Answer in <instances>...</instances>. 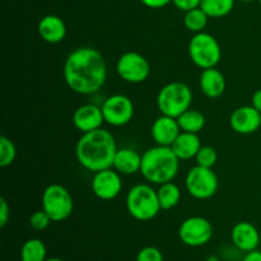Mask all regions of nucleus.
Returning a JSON list of instances; mask_svg holds the SVG:
<instances>
[{"mask_svg": "<svg viewBox=\"0 0 261 261\" xmlns=\"http://www.w3.org/2000/svg\"><path fill=\"white\" fill-rule=\"evenodd\" d=\"M251 105L261 114V89H257L251 98Z\"/></svg>", "mask_w": 261, "mask_h": 261, "instance_id": "33", "label": "nucleus"}, {"mask_svg": "<svg viewBox=\"0 0 261 261\" xmlns=\"http://www.w3.org/2000/svg\"><path fill=\"white\" fill-rule=\"evenodd\" d=\"M231 239L234 246L245 252L257 250L260 244V233L256 227L250 222H239L231 231Z\"/></svg>", "mask_w": 261, "mask_h": 261, "instance_id": "16", "label": "nucleus"}, {"mask_svg": "<svg viewBox=\"0 0 261 261\" xmlns=\"http://www.w3.org/2000/svg\"><path fill=\"white\" fill-rule=\"evenodd\" d=\"M234 0H201L200 8L209 18H222L232 12Z\"/></svg>", "mask_w": 261, "mask_h": 261, "instance_id": "24", "label": "nucleus"}, {"mask_svg": "<svg viewBox=\"0 0 261 261\" xmlns=\"http://www.w3.org/2000/svg\"><path fill=\"white\" fill-rule=\"evenodd\" d=\"M180 170V160L171 147L155 145L142 154L140 173L150 184L162 185L170 182L177 176Z\"/></svg>", "mask_w": 261, "mask_h": 261, "instance_id": "3", "label": "nucleus"}, {"mask_svg": "<svg viewBox=\"0 0 261 261\" xmlns=\"http://www.w3.org/2000/svg\"><path fill=\"white\" fill-rule=\"evenodd\" d=\"M92 191L101 200H112L117 198L122 190V181L116 170H107L94 172L92 178Z\"/></svg>", "mask_w": 261, "mask_h": 261, "instance_id": "12", "label": "nucleus"}, {"mask_svg": "<svg viewBox=\"0 0 261 261\" xmlns=\"http://www.w3.org/2000/svg\"><path fill=\"white\" fill-rule=\"evenodd\" d=\"M242 261H261V251H259V250H254V251L247 252L246 256L244 257Z\"/></svg>", "mask_w": 261, "mask_h": 261, "instance_id": "34", "label": "nucleus"}, {"mask_svg": "<svg viewBox=\"0 0 261 261\" xmlns=\"http://www.w3.org/2000/svg\"><path fill=\"white\" fill-rule=\"evenodd\" d=\"M137 261H163V254L157 247L147 246L140 250Z\"/></svg>", "mask_w": 261, "mask_h": 261, "instance_id": "29", "label": "nucleus"}, {"mask_svg": "<svg viewBox=\"0 0 261 261\" xmlns=\"http://www.w3.org/2000/svg\"><path fill=\"white\" fill-rule=\"evenodd\" d=\"M259 2H260V4H261V0H259Z\"/></svg>", "mask_w": 261, "mask_h": 261, "instance_id": "37", "label": "nucleus"}, {"mask_svg": "<svg viewBox=\"0 0 261 261\" xmlns=\"http://www.w3.org/2000/svg\"><path fill=\"white\" fill-rule=\"evenodd\" d=\"M180 133L181 127L177 119L166 116V115H161L158 119H155L150 129V134L155 144L166 145V147H171Z\"/></svg>", "mask_w": 261, "mask_h": 261, "instance_id": "15", "label": "nucleus"}, {"mask_svg": "<svg viewBox=\"0 0 261 261\" xmlns=\"http://www.w3.org/2000/svg\"><path fill=\"white\" fill-rule=\"evenodd\" d=\"M22 261H46V246L41 240L31 239L20 249Z\"/></svg>", "mask_w": 261, "mask_h": 261, "instance_id": "23", "label": "nucleus"}, {"mask_svg": "<svg viewBox=\"0 0 261 261\" xmlns=\"http://www.w3.org/2000/svg\"><path fill=\"white\" fill-rule=\"evenodd\" d=\"M242 2H245V3H251V2H254V0H242Z\"/></svg>", "mask_w": 261, "mask_h": 261, "instance_id": "36", "label": "nucleus"}, {"mask_svg": "<svg viewBox=\"0 0 261 261\" xmlns=\"http://www.w3.org/2000/svg\"><path fill=\"white\" fill-rule=\"evenodd\" d=\"M42 209L48 214L53 222H63L73 213L74 203L71 194L66 188L59 184L48 185L41 196Z\"/></svg>", "mask_w": 261, "mask_h": 261, "instance_id": "7", "label": "nucleus"}, {"mask_svg": "<svg viewBox=\"0 0 261 261\" xmlns=\"http://www.w3.org/2000/svg\"><path fill=\"white\" fill-rule=\"evenodd\" d=\"M203 147L200 142V138L195 133L181 132L180 135L176 138L175 142L171 145V149L173 150L180 161H189L196 157L200 148Z\"/></svg>", "mask_w": 261, "mask_h": 261, "instance_id": "19", "label": "nucleus"}, {"mask_svg": "<svg viewBox=\"0 0 261 261\" xmlns=\"http://www.w3.org/2000/svg\"><path fill=\"white\" fill-rule=\"evenodd\" d=\"M15 157H17V148L14 143L9 138L3 135L0 138V166L8 167L14 162Z\"/></svg>", "mask_w": 261, "mask_h": 261, "instance_id": "26", "label": "nucleus"}, {"mask_svg": "<svg viewBox=\"0 0 261 261\" xmlns=\"http://www.w3.org/2000/svg\"><path fill=\"white\" fill-rule=\"evenodd\" d=\"M193 91L182 82H171L161 88L157 96V107L161 115L175 117L191 109Z\"/></svg>", "mask_w": 261, "mask_h": 261, "instance_id": "5", "label": "nucleus"}, {"mask_svg": "<svg viewBox=\"0 0 261 261\" xmlns=\"http://www.w3.org/2000/svg\"><path fill=\"white\" fill-rule=\"evenodd\" d=\"M201 93L208 98H218L226 91V78L216 68L204 69L199 79Z\"/></svg>", "mask_w": 261, "mask_h": 261, "instance_id": "18", "label": "nucleus"}, {"mask_svg": "<svg viewBox=\"0 0 261 261\" xmlns=\"http://www.w3.org/2000/svg\"><path fill=\"white\" fill-rule=\"evenodd\" d=\"M115 138L109 130L97 129L84 133L75 145V157L79 165L91 172L112 168L117 152Z\"/></svg>", "mask_w": 261, "mask_h": 261, "instance_id": "2", "label": "nucleus"}, {"mask_svg": "<svg viewBox=\"0 0 261 261\" xmlns=\"http://www.w3.org/2000/svg\"><path fill=\"white\" fill-rule=\"evenodd\" d=\"M229 125L234 133L242 135L254 134L261 129V114L254 106H241L229 116Z\"/></svg>", "mask_w": 261, "mask_h": 261, "instance_id": "13", "label": "nucleus"}, {"mask_svg": "<svg viewBox=\"0 0 261 261\" xmlns=\"http://www.w3.org/2000/svg\"><path fill=\"white\" fill-rule=\"evenodd\" d=\"M177 122L181 127V132L198 134L205 126V116L198 110L189 109L177 117Z\"/></svg>", "mask_w": 261, "mask_h": 261, "instance_id": "21", "label": "nucleus"}, {"mask_svg": "<svg viewBox=\"0 0 261 261\" xmlns=\"http://www.w3.org/2000/svg\"><path fill=\"white\" fill-rule=\"evenodd\" d=\"M64 79L75 93H96L105 86L107 79L105 58L93 47L75 48L69 54L64 64Z\"/></svg>", "mask_w": 261, "mask_h": 261, "instance_id": "1", "label": "nucleus"}, {"mask_svg": "<svg viewBox=\"0 0 261 261\" xmlns=\"http://www.w3.org/2000/svg\"><path fill=\"white\" fill-rule=\"evenodd\" d=\"M101 109L105 122L111 126H125L134 117V103L125 94H112L107 97Z\"/></svg>", "mask_w": 261, "mask_h": 261, "instance_id": "11", "label": "nucleus"}, {"mask_svg": "<svg viewBox=\"0 0 261 261\" xmlns=\"http://www.w3.org/2000/svg\"><path fill=\"white\" fill-rule=\"evenodd\" d=\"M46 261H65V260H61L59 257H51V259H46Z\"/></svg>", "mask_w": 261, "mask_h": 261, "instance_id": "35", "label": "nucleus"}, {"mask_svg": "<svg viewBox=\"0 0 261 261\" xmlns=\"http://www.w3.org/2000/svg\"><path fill=\"white\" fill-rule=\"evenodd\" d=\"M157 194L162 211H170V209L175 208L181 200L180 188L176 184H173L172 181L160 185Z\"/></svg>", "mask_w": 261, "mask_h": 261, "instance_id": "22", "label": "nucleus"}, {"mask_svg": "<svg viewBox=\"0 0 261 261\" xmlns=\"http://www.w3.org/2000/svg\"><path fill=\"white\" fill-rule=\"evenodd\" d=\"M105 122L102 109L97 105L86 103L79 106L74 111L73 124L75 129L81 133H89L93 130L101 129L102 124Z\"/></svg>", "mask_w": 261, "mask_h": 261, "instance_id": "14", "label": "nucleus"}, {"mask_svg": "<svg viewBox=\"0 0 261 261\" xmlns=\"http://www.w3.org/2000/svg\"><path fill=\"white\" fill-rule=\"evenodd\" d=\"M195 160L199 166L213 168V166L218 161V154H217V150L213 147H211V145H203L200 148V150L198 152V154H196Z\"/></svg>", "mask_w": 261, "mask_h": 261, "instance_id": "27", "label": "nucleus"}, {"mask_svg": "<svg viewBox=\"0 0 261 261\" xmlns=\"http://www.w3.org/2000/svg\"><path fill=\"white\" fill-rule=\"evenodd\" d=\"M172 3L175 4V7L177 9L182 10V12H189V10H193L195 8L200 7L201 0H172Z\"/></svg>", "mask_w": 261, "mask_h": 261, "instance_id": "30", "label": "nucleus"}, {"mask_svg": "<svg viewBox=\"0 0 261 261\" xmlns=\"http://www.w3.org/2000/svg\"><path fill=\"white\" fill-rule=\"evenodd\" d=\"M51 218L45 211H37L30 217V226L36 231H43L47 228L51 223Z\"/></svg>", "mask_w": 261, "mask_h": 261, "instance_id": "28", "label": "nucleus"}, {"mask_svg": "<svg viewBox=\"0 0 261 261\" xmlns=\"http://www.w3.org/2000/svg\"><path fill=\"white\" fill-rule=\"evenodd\" d=\"M37 31L40 37L47 43H59L65 38L66 25L60 17L54 14L45 15L38 22Z\"/></svg>", "mask_w": 261, "mask_h": 261, "instance_id": "17", "label": "nucleus"}, {"mask_svg": "<svg viewBox=\"0 0 261 261\" xmlns=\"http://www.w3.org/2000/svg\"><path fill=\"white\" fill-rule=\"evenodd\" d=\"M208 14L199 7L185 13L184 24H185V27L188 28L189 31H191V32L200 33L203 32L204 28L208 24Z\"/></svg>", "mask_w": 261, "mask_h": 261, "instance_id": "25", "label": "nucleus"}, {"mask_svg": "<svg viewBox=\"0 0 261 261\" xmlns=\"http://www.w3.org/2000/svg\"><path fill=\"white\" fill-rule=\"evenodd\" d=\"M214 233L213 226L204 217H189L178 228V237L186 246H204L212 240Z\"/></svg>", "mask_w": 261, "mask_h": 261, "instance_id": "10", "label": "nucleus"}, {"mask_svg": "<svg viewBox=\"0 0 261 261\" xmlns=\"http://www.w3.org/2000/svg\"><path fill=\"white\" fill-rule=\"evenodd\" d=\"M190 60L200 69L216 68L222 59L219 42L211 33H195L189 42Z\"/></svg>", "mask_w": 261, "mask_h": 261, "instance_id": "6", "label": "nucleus"}, {"mask_svg": "<svg viewBox=\"0 0 261 261\" xmlns=\"http://www.w3.org/2000/svg\"><path fill=\"white\" fill-rule=\"evenodd\" d=\"M112 168L122 175H134L142 168V154L132 148L117 149Z\"/></svg>", "mask_w": 261, "mask_h": 261, "instance_id": "20", "label": "nucleus"}, {"mask_svg": "<svg viewBox=\"0 0 261 261\" xmlns=\"http://www.w3.org/2000/svg\"><path fill=\"white\" fill-rule=\"evenodd\" d=\"M10 219V206L4 198L0 199V227H5Z\"/></svg>", "mask_w": 261, "mask_h": 261, "instance_id": "31", "label": "nucleus"}, {"mask_svg": "<svg viewBox=\"0 0 261 261\" xmlns=\"http://www.w3.org/2000/svg\"><path fill=\"white\" fill-rule=\"evenodd\" d=\"M186 190L198 200H206L216 195L218 190V177L212 168L196 165L186 175Z\"/></svg>", "mask_w": 261, "mask_h": 261, "instance_id": "8", "label": "nucleus"}, {"mask_svg": "<svg viewBox=\"0 0 261 261\" xmlns=\"http://www.w3.org/2000/svg\"><path fill=\"white\" fill-rule=\"evenodd\" d=\"M145 7L152 8V9H160V8L166 7L167 4L172 3V0H140Z\"/></svg>", "mask_w": 261, "mask_h": 261, "instance_id": "32", "label": "nucleus"}, {"mask_svg": "<svg viewBox=\"0 0 261 261\" xmlns=\"http://www.w3.org/2000/svg\"><path fill=\"white\" fill-rule=\"evenodd\" d=\"M116 71L122 81L138 84L147 81L150 74V65L142 54L127 51L117 60Z\"/></svg>", "mask_w": 261, "mask_h": 261, "instance_id": "9", "label": "nucleus"}, {"mask_svg": "<svg viewBox=\"0 0 261 261\" xmlns=\"http://www.w3.org/2000/svg\"><path fill=\"white\" fill-rule=\"evenodd\" d=\"M126 209L133 218L140 222L155 218L162 211L157 191L148 184H138L130 189L126 195Z\"/></svg>", "mask_w": 261, "mask_h": 261, "instance_id": "4", "label": "nucleus"}]
</instances>
